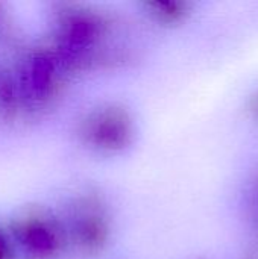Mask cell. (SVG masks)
I'll use <instances>...</instances> for the list:
<instances>
[{
	"mask_svg": "<svg viewBox=\"0 0 258 259\" xmlns=\"http://www.w3.org/2000/svg\"><path fill=\"white\" fill-rule=\"evenodd\" d=\"M242 259H258V231H255V235H254L252 241L248 244Z\"/></svg>",
	"mask_w": 258,
	"mask_h": 259,
	"instance_id": "obj_4",
	"label": "cell"
},
{
	"mask_svg": "<svg viewBox=\"0 0 258 259\" xmlns=\"http://www.w3.org/2000/svg\"><path fill=\"white\" fill-rule=\"evenodd\" d=\"M85 140L102 152H120L134 138L131 114L119 105H106L91 112L84 123Z\"/></svg>",
	"mask_w": 258,
	"mask_h": 259,
	"instance_id": "obj_1",
	"label": "cell"
},
{
	"mask_svg": "<svg viewBox=\"0 0 258 259\" xmlns=\"http://www.w3.org/2000/svg\"><path fill=\"white\" fill-rule=\"evenodd\" d=\"M144 8L148 14L157 20L158 23H166V24H175L182 20L190 14L192 5L189 2H181V0H155V2H146Z\"/></svg>",
	"mask_w": 258,
	"mask_h": 259,
	"instance_id": "obj_3",
	"label": "cell"
},
{
	"mask_svg": "<svg viewBox=\"0 0 258 259\" xmlns=\"http://www.w3.org/2000/svg\"><path fill=\"white\" fill-rule=\"evenodd\" d=\"M108 237L109 228L102 203L96 199L87 202V212L76 228V241L79 247L87 253H97L105 247Z\"/></svg>",
	"mask_w": 258,
	"mask_h": 259,
	"instance_id": "obj_2",
	"label": "cell"
},
{
	"mask_svg": "<svg viewBox=\"0 0 258 259\" xmlns=\"http://www.w3.org/2000/svg\"><path fill=\"white\" fill-rule=\"evenodd\" d=\"M246 108H248L249 115H251L252 118L258 120V90L254 93V94H252V96H251V97H249Z\"/></svg>",
	"mask_w": 258,
	"mask_h": 259,
	"instance_id": "obj_5",
	"label": "cell"
}]
</instances>
